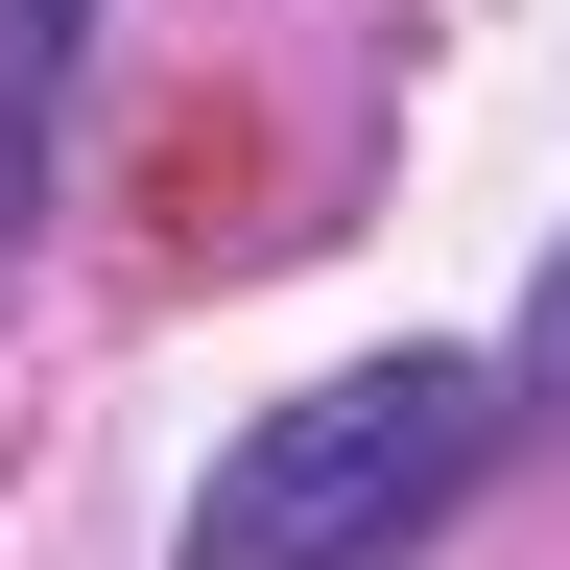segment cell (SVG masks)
<instances>
[{
  "label": "cell",
  "instance_id": "1",
  "mask_svg": "<svg viewBox=\"0 0 570 570\" xmlns=\"http://www.w3.org/2000/svg\"><path fill=\"white\" fill-rule=\"evenodd\" d=\"M499 404H523L499 356H356V381L262 404L238 452H214V499H190V570H404L475 499Z\"/></svg>",
  "mask_w": 570,
  "mask_h": 570
},
{
  "label": "cell",
  "instance_id": "2",
  "mask_svg": "<svg viewBox=\"0 0 570 570\" xmlns=\"http://www.w3.org/2000/svg\"><path fill=\"white\" fill-rule=\"evenodd\" d=\"M71 24H96V0H0V190H24V142L71 96Z\"/></svg>",
  "mask_w": 570,
  "mask_h": 570
},
{
  "label": "cell",
  "instance_id": "3",
  "mask_svg": "<svg viewBox=\"0 0 570 570\" xmlns=\"http://www.w3.org/2000/svg\"><path fill=\"white\" fill-rule=\"evenodd\" d=\"M499 381H523V404H570V262L523 285V356H499Z\"/></svg>",
  "mask_w": 570,
  "mask_h": 570
}]
</instances>
